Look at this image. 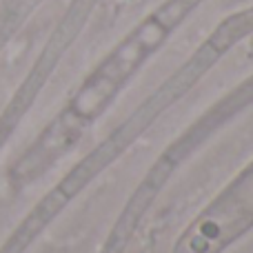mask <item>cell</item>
<instances>
[{"label":"cell","mask_w":253,"mask_h":253,"mask_svg":"<svg viewBox=\"0 0 253 253\" xmlns=\"http://www.w3.org/2000/svg\"><path fill=\"white\" fill-rule=\"evenodd\" d=\"M200 2L202 0H165L135 29H131L87 76L65 109H60V114L34 142L31 151L18 165V175L31 180L47 171L58 158L69 153L89 126L109 109L129 80L142 69L144 62Z\"/></svg>","instance_id":"6da1fadb"},{"label":"cell","mask_w":253,"mask_h":253,"mask_svg":"<svg viewBox=\"0 0 253 253\" xmlns=\"http://www.w3.org/2000/svg\"><path fill=\"white\" fill-rule=\"evenodd\" d=\"M253 231V160L180 231L171 253H224Z\"/></svg>","instance_id":"7a4b0ae2"}]
</instances>
